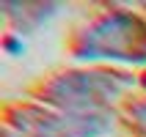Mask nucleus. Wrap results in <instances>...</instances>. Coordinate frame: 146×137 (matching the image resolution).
Returning a JSON list of instances; mask_svg holds the SVG:
<instances>
[{
    "instance_id": "1",
    "label": "nucleus",
    "mask_w": 146,
    "mask_h": 137,
    "mask_svg": "<svg viewBox=\"0 0 146 137\" xmlns=\"http://www.w3.org/2000/svg\"><path fill=\"white\" fill-rule=\"evenodd\" d=\"M74 58L80 60H127V63H146V22L135 14H113L99 16L97 22L83 28L74 41Z\"/></svg>"
},
{
    "instance_id": "2",
    "label": "nucleus",
    "mask_w": 146,
    "mask_h": 137,
    "mask_svg": "<svg viewBox=\"0 0 146 137\" xmlns=\"http://www.w3.org/2000/svg\"><path fill=\"white\" fill-rule=\"evenodd\" d=\"M130 85L132 80L119 71H69V74L64 71L41 90V99L64 107L69 113H74V110L91 113L99 104L116 99Z\"/></svg>"
},
{
    "instance_id": "3",
    "label": "nucleus",
    "mask_w": 146,
    "mask_h": 137,
    "mask_svg": "<svg viewBox=\"0 0 146 137\" xmlns=\"http://www.w3.org/2000/svg\"><path fill=\"white\" fill-rule=\"evenodd\" d=\"M105 115L94 113H66V115H44L36 110H22L14 123L19 126V134L28 137H99L108 129Z\"/></svg>"
}]
</instances>
